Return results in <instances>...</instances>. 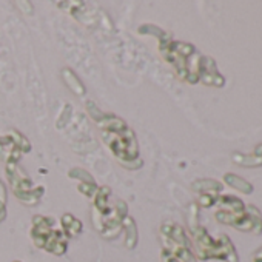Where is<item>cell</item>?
<instances>
[{
  "label": "cell",
  "instance_id": "obj_16",
  "mask_svg": "<svg viewBox=\"0 0 262 262\" xmlns=\"http://www.w3.org/2000/svg\"><path fill=\"white\" fill-rule=\"evenodd\" d=\"M7 216V188L4 182L0 181V221H4Z\"/></svg>",
  "mask_w": 262,
  "mask_h": 262
},
{
  "label": "cell",
  "instance_id": "obj_1",
  "mask_svg": "<svg viewBox=\"0 0 262 262\" xmlns=\"http://www.w3.org/2000/svg\"><path fill=\"white\" fill-rule=\"evenodd\" d=\"M99 116H91L100 128V136L103 144L110 148L114 158L126 167L128 164L138 161L139 145L135 131L114 114H103L97 110Z\"/></svg>",
  "mask_w": 262,
  "mask_h": 262
},
{
  "label": "cell",
  "instance_id": "obj_10",
  "mask_svg": "<svg viewBox=\"0 0 262 262\" xmlns=\"http://www.w3.org/2000/svg\"><path fill=\"white\" fill-rule=\"evenodd\" d=\"M62 77L65 80V85L77 96H83L85 94V86L83 83L80 82V79L70 70V68H65L62 70Z\"/></svg>",
  "mask_w": 262,
  "mask_h": 262
},
{
  "label": "cell",
  "instance_id": "obj_9",
  "mask_svg": "<svg viewBox=\"0 0 262 262\" xmlns=\"http://www.w3.org/2000/svg\"><path fill=\"white\" fill-rule=\"evenodd\" d=\"M60 222H62V228H63L62 231H63V234L68 236V237H74V236H77L82 231V222L79 219H76L70 213L63 214L62 219H60Z\"/></svg>",
  "mask_w": 262,
  "mask_h": 262
},
{
  "label": "cell",
  "instance_id": "obj_14",
  "mask_svg": "<svg viewBox=\"0 0 262 262\" xmlns=\"http://www.w3.org/2000/svg\"><path fill=\"white\" fill-rule=\"evenodd\" d=\"M224 181L230 187H233L234 190H237V191H242V193H247V194H250L253 191V185L250 182H247L245 179L239 178L237 174H225L224 176Z\"/></svg>",
  "mask_w": 262,
  "mask_h": 262
},
{
  "label": "cell",
  "instance_id": "obj_4",
  "mask_svg": "<svg viewBox=\"0 0 262 262\" xmlns=\"http://www.w3.org/2000/svg\"><path fill=\"white\" fill-rule=\"evenodd\" d=\"M31 237L36 244V247L47 250L53 254H63L67 251V236L62 230L53 228V219L47 216H34L33 217V228H31Z\"/></svg>",
  "mask_w": 262,
  "mask_h": 262
},
{
  "label": "cell",
  "instance_id": "obj_7",
  "mask_svg": "<svg viewBox=\"0 0 262 262\" xmlns=\"http://www.w3.org/2000/svg\"><path fill=\"white\" fill-rule=\"evenodd\" d=\"M31 150L30 141L20 135L19 131H10L7 136H0V158H4L7 162H19L20 156L24 153H28Z\"/></svg>",
  "mask_w": 262,
  "mask_h": 262
},
{
  "label": "cell",
  "instance_id": "obj_15",
  "mask_svg": "<svg viewBox=\"0 0 262 262\" xmlns=\"http://www.w3.org/2000/svg\"><path fill=\"white\" fill-rule=\"evenodd\" d=\"M68 174H70V178L79 181V184H94L93 176L88 174V173H86L85 170H82V168H71Z\"/></svg>",
  "mask_w": 262,
  "mask_h": 262
},
{
  "label": "cell",
  "instance_id": "obj_6",
  "mask_svg": "<svg viewBox=\"0 0 262 262\" xmlns=\"http://www.w3.org/2000/svg\"><path fill=\"white\" fill-rule=\"evenodd\" d=\"M191 225V233L194 236L196 245H198V253L201 259H208V257H227L228 253L234 254L233 245L230 244L228 239L225 242H217L210 237V234L199 225L190 224Z\"/></svg>",
  "mask_w": 262,
  "mask_h": 262
},
{
  "label": "cell",
  "instance_id": "obj_13",
  "mask_svg": "<svg viewBox=\"0 0 262 262\" xmlns=\"http://www.w3.org/2000/svg\"><path fill=\"white\" fill-rule=\"evenodd\" d=\"M233 162L237 165H242L245 168H256V167H262V156L259 155H239L234 153L231 156Z\"/></svg>",
  "mask_w": 262,
  "mask_h": 262
},
{
  "label": "cell",
  "instance_id": "obj_11",
  "mask_svg": "<svg viewBox=\"0 0 262 262\" xmlns=\"http://www.w3.org/2000/svg\"><path fill=\"white\" fill-rule=\"evenodd\" d=\"M122 227L125 228V241L128 248H135L138 244V227L133 217H125Z\"/></svg>",
  "mask_w": 262,
  "mask_h": 262
},
{
  "label": "cell",
  "instance_id": "obj_2",
  "mask_svg": "<svg viewBox=\"0 0 262 262\" xmlns=\"http://www.w3.org/2000/svg\"><path fill=\"white\" fill-rule=\"evenodd\" d=\"M139 31H141V34L148 31L147 34H151L159 40L161 54L173 67V70L182 80H185L188 83L199 82L198 71L191 67V57L196 54V50L191 43L173 42L170 34H167L164 30H161L155 25H142L139 28Z\"/></svg>",
  "mask_w": 262,
  "mask_h": 262
},
{
  "label": "cell",
  "instance_id": "obj_12",
  "mask_svg": "<svg viewBox=\"0 0 262 262\" xmlns=\"http://www.w3.org/2000/svg\"><path fill=\"white\" fill-rule=\"evenodd\" d=\"M193 190L199 194H208V193H214L217 194V191L222 190V184L216 182L213 179H202V181H196L193 185Z\"/></svg>",
  "mask_w": 262,
  "mask_h": 262
},
{
  "label": "cell",
  "instance_id": "obj_5",
  "mask_svg": "<svg viewBox=\"0 0 262 262\" xmlns=\"http://www.w3.org/2000/svg\"><path fill=\"white\" fill-rule=\"evenodd\" d=\"M5 173L10 181L11 190L16 194V198L28 207H34L40 198L43 196L45 188L43 187H34L31 179L25 174V171L19 167L17 162H7L5 164Z\"/></svg>",
  "mask_w": 262,
  "mask_h": 262
},
{
  "label": "cell",
  "instance_id": "obj_3",
  "mask_svg": "<svg viewBox=\"0 0 262 262\" xmlns=\"http://www.w3.org/2000/svg\"><path fill=\"white\" fill-rule=\"evenodd\" d=\"M111 199V190L110 187H99L94 204H93V224L96 230L105 237V239H116L122 231L123 219L126 217L128 207L123 201L117 199L116 205L110 204Z\"/></svg>",
  "mask_w": 262,
  "mask_h": 262
},
{
  "label": "cell",
  "instance_id": "obj_8",
  "mask_svg": "<svg viewBox=\"0 0 262 262\" xmlns=\"http://www.w3.org/2000/svg\"><path fill=\"white\" fill-rule=\"evenodd\" d=\"M198 74H199V80H202L207 85H213V86H222L225 79L221 76V73L217 71V67L214 63V60L211 57L202 56L199 59V67H198Z\"/></svg>",
  "mask_w": 262,
  "mask_h": 262
}]
</instances>
